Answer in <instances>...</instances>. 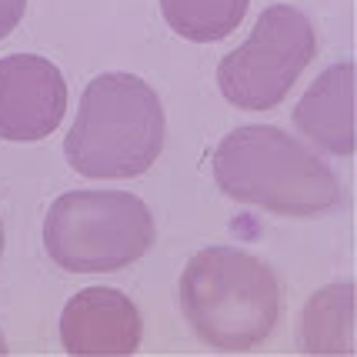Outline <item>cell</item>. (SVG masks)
Listing matches in <instances>:
<instances>
[{"mask_svg":"<svg viewBox=\"0 0 357 357\" xmlns=\"http://www.w3.org/2000/svg\"><path fill=\"white\" fill-rule=\"evenodd\" d=\"M214 181L241 204L284 218H321L341 204L337 174L278 127H237L214 154Z\"/></svg>","mask_w":357,"mask_h":357,"instance_id":"cell-1","label":"cell"},{"mask_svg":"<svg viewBox=\"0 0 357 357\" xmlns=\"http://www.w3.org/2000/svg\"><path fill=\"white\" fill-rule=\"evenodd\" d=\"M67 84L57 63L37 54H10L0 61V137L44 140L63 121Z\"/></svg>","mask_w":357,"mask_h":357,"instance_id":"cell-6","label":"cell"},{"mask_svg":"<svg viewBox=\"0 0 357 357\" xmlns=\"http://www.w3.org/2000/svg\"><path fill=\"white\" fill-rule=\"evenodd\" d=\"M351 314H354L351 284L324 287L304 311V324H301V344L304 347L301 351H307V354H354Z\"/></svg>","mask_w":357,"mask_h":357,"instance_id":"cell-9","label":"cell"},{"mask_svg":"<svg viewBox=\"0 0 357 357\" xmlns=\"http://www.w3.org/2000/svg\"><path fill=\"white\" fill-rule=\"evenodd\" d=\"M70 167L93 181L140 177L164 151V107L134 74H100L80 97L63 140Z\"/></svg>","mask_w":357,"mask_h":357,"instance_id":"cell-3","label":"cell"},{"mask_svg":"<svg viewBox=\"0 0 357 357\" xmlns=\"http://www.w3.org/2000/svg\"><path fill=\"white\" fill-rule=\"evenodd\" d=\"M294 124L331 154H354V67H327L294 107Z\"/></svg>","mask_w":357,"mask_h":357,"instance_id":"cell-8","label":"cell"},{"mask_svg":"<svg viewBox=\"0 0 357 357\" xmlns=\"http://www.w3.org/2000/svg\"><path fill=\"white\" fill-rule=\"evenodd\" d=\"M0 354H7V341H3V334H0Z\"/></svg>","mask_w":357,"mask_h":357,"instance_id":"cell-12","label":"cell"},{"mask_svg":"<svg viewBox=\"0 0 357 357\" xmlns=\"http://www.w3.org/2000/svg\"><path fill=\"white\" fill-rule=\"evenodd\" d=\"M147 204L124 190H70L50 204L44 248L70 274H107L140 261L154 248Z\"/></svg>","mask_w":357,"mask_h":357,"instance_id":"cell-4","label":"cell"},{"mask_svg":"<svg viewBox=\"0 0 357 357\" xmlns=\"http://www.w3.org/2000/svg\"><path fill=\"white\" fill-rule=\"evenodd\" d=\"M0 254H3V224H0Z\"/></svg>","mask_w":357,"mask_h":357,"instance_id":"cell-13","label":"cell"},{"mask_svg":"<svg viewBox=\"0 0 357 357\" xmlns=\"http://www.w3.org/2000/svg\"><path fill=\"white\" fill-rule=\"evenodd\" d=\"M317 37L297 7L274 3L257 17L250 37L218 67L220 93L241 110L278 107L314 61Z\"/></svg>","mask_w":357,"mask_h":357,"instance_id":"cell-5","label":"cell"},{"mask_svg":"<svg viewBox=\"0 0 357 357\" xmlns=\"http://www.w3.org/2000/svg\"><path fill=\"white\" fill-rule=\"evenodd\" d=\"M140 314L134 301L114 287H87L67 301L61 341L67 354H134L140 347Z\"/></svg>","mask_w":357,"mask_h":357,"instance_id":"cell-7","label":"cell"},{"mask_svg":"<svg viewBox=\"0 0 357 357\" xmlns=\"http://www.w3.org/2000/svg\"><path fill=\"white\" fill-rule=\"evenodd\" d=\"M250 0H160V14L174 33L211 44L241 27Z\"/></svg>","mask_w":357,"mask_h":357,"instance_id":"cell-10","label":"cell"},{"mask_svg":"<svg viewBox=\"0 0 357 357\" xmlns=\"http://www.w3.org/2000/svg\"><path fill=\"white\" fill-rule=\"evenodd\" d=\"M24 10H27V0H0V40L20 24Z\"/></svg>","mask_w":357,"mask_h":357,"instance_id":"cell-11","label":"cell"},{"mask_svg":"<svg viewBox=\"0 0 357 357\" xmlns=\"http://www.w3.org/2000/svg\"><path fill=\"white\" fill-rule=\"evenodd\" d=\"M190 331L214 351H254L274 334L284 291L274 271L237 248H204L181 274Z\"/></svg>","mask_w":357,"mask_h":357,"instance_id":"cell-2","label":"cell"}]
</instances>
